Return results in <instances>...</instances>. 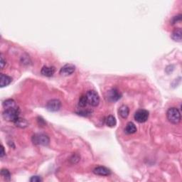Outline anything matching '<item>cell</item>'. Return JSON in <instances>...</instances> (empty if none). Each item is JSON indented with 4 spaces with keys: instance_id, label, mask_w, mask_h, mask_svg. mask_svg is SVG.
<instances>
[{
    "instance_id": "1",
    "label": "cell",
    "mask_w": 182,
    "mask_h": 182,
    "mask_svg": "<svg viewBox=\"0 0 182 182\" xmlns=\"http://www.w3.org/2000/svg\"><path fill=\"white\" fill-rule=\"evenodd\" d=\"M2 116L4 120L7 121H11L15 122L18 120L19 117V110L18 107L15 108H9L5 109V110L3 112Z\"/></svg>"
},
{
    "instance_id": "2",
    "label": "cell",
    "mask_w": 182,
    "mask_h": 182,
    "mask_svg": "<svg viewBox=\"0 0 182 182\" xmlns=\"http://www.w3.org/2000/svg\"><path fill=\"white\" fill-rule=\"evenodd\" d=\"M166 116H167L168 120L171 122V123L178 124L181 121V113H180L179 110L176 108H171L168 110L167 113H166Z\"/></svg>"
},
{
    "instance_id": "3",
    "label": "cell",
    "mask_w": 182,
    "mask_h": 182,
    "mask_svg": "<svg viewBox=\"0 0 182 182\" xmlns=\"http://www.w3.org/2000/svg\"><path fill=\"white\" fill-rule=\"evenodd\" d=\"M32 142L34 144L42 146L49 145L50 139L49 136L44 134H36L32 137Z\"/></svg>"
},
{
    "instance_id": "4",
    "label": "cell",
    "mask_w": 182,
    "mask_h": 182,
    "mask_svg": "<svg viewBox=\"0 0 182 182\" xmlns=\"http://www.w3.org/2000/svg\"><path fill=\"white\" fill-rule=\"evenodd\" d=\"M88 102L90 105L93 107H96L100 103V97L99 95L94 91H88L86 94Z\"/></svg>"
},
{
    "instance_id": "5",
    "label": "cell",
    "mask_w": 182,
    "mask_h": 182,
    "mask_svg": "<svg viewBox=\"0 0 182 182\" xmlns=\"http://www.w3.org/2000/svg\"><path fill=\"white\" fill-rule=\"evenodd\" d=\"M149 118V113L145 110H139L134 114V120L139 123H144Z\"/></svg>"
},
{
    "instance_id": "6",
    "label": "cell",
    "mask_w": 182,
    "mask_h": 182,
    "mask_svg": "<svg viewBox=\"0 0 182 182\" xmlns=\"http://www.w3.org/2000/svg\"><path fill=\"white\" fill-rule=\"evenodd\" d=\"M61 108V103L60 100L54 99L49 100L47 103L46 108L50 112H57Z\"/></svg>"
},
{
    "instance_id": "7",
    "label": "cell",
    "mask_w": 182,
    "mask_h": 182,
    "mask_svg": "<svg viewBox=\"0 0 182 182\" xmlns=\"http://www.w3.org/2000/svg\"><path fill=\"white\" fill-rule=\"evenodd\" d=\"M121 98V94L116 89H112L108 92L107 99L110 102L117 101Z\"/></svg>"
},
{
    "instance_id": "8",
    "label": "cell",
    "mask_w": 182,
    "mask_h": 182,
    "mask_svg": "<svg viewBox=\"0 0 182 182\" xmlns=\"http://www.w3.org/2000/svg\"><path fill=\"white\" fill-rule=\"evenodd\" d=\"M76 67L73 64H66L64 66L61 68L60 71V74L62 76H70L72 74H74Z\"/></svg>"
},
{
    "instance_id": "9",
    "label": "cell",
    "mask_w": 182,
    "mask_h": 182,
    "mask_svg": "<svg viewBox=\"0 0 182 182\" xmlns=\"http://www.w3.org/2000/svg\"><path fill=\"white\" fill-rule=\"evenodd\" d=\"M93 173L99 176H109L111 173V171L105 166H98L93 170Z\"/></svg>"
},
{
    "instance_id": "10",
    "label": "cell",
    "mask_w": 182,
    "mask_h": 182,
    "mask_svg": "<svg viewBox=\"0 0 182 182\" xmlns=\"http://www.w3.org/2000/svg\"><path fill=\"white\" fill-rule=\"evenodd\" d=\"M41 74L46 77H51L55 73V68L54 66H44L41 71Z\"/></svg>"
},
{
    "instance_id": "11",
    "label": "cell",
    "mask_w": 182,
    "mask_h": 182,
    "mask_svg": "<svg viewBox=\"0 0 182 182\" xmlns=\"http://www.w3.org/2000/svg\"><path fill=\"white\" fill-rule=\"evenodd\" d=\"M11 77L4 75L3 74H1V88H4L5 86H7L8 85H9L11 83Z\"/></svg>"
},
{
    "instance_id": "12",
    "label": "cell",
    "mask_w": 182,
    "mask_h": 182,
    "mask_svg": "<svg viewBox=\"0 0 182 182\" xmlns=\"http://www.w3.org/2000/svg\"><path fill=\"white\" fill-rule=\"evenodd\" d=\"M119 115L121 116L122 118H127L128 117L129 113H130V109L126 105H122L119 109Z\"/></svg>"
},
{
    "instance_id": "13",
    "label": "cell",
    "mask_w": 182,
    "mask_h": 182,
    "mask_svg": "<svg viewBox=\"0 0 182 182\" xmlns=\"http://www.w3.org/2000/svg\"><path fill=\"white\" fill-rule=\"evenodd\" d=\"M125 132L127 134H134L137 132V127L133 122H128L125 127Z\"/></svg>"
},
{
    "instance_id": "14",
    "label": "cell",
    "mask_w": 182,
    "mask_h": 182,
    "mask_svg": "<svg viewBox=\"0 0 182 182\" xmlns=\"http://www.w3.org/2000/svg\"><path fill=\"white\" fill-rule=\"evenodd\" d=\"M105 124H106L107 126L110 127H115L117 124L115 117L113 116V115H109V116L105 118Z\"/></svg>"
},
{
    "instance_id": "15",
    "label": "cell",
    "mask_w": 182,
    "mask_h": 182,
    "mask_svg": "<svg viewBox=\"0 0 182 182\" xmlns=\"http://www.w3.org/2000/svg\"><path fill=\"white\" fill-rule=\"evenodd\" d=\"M3 106L5 109H9V108H17V105H16L15 101L12 99H8L3 103Z\"/></svg>"
},
{
    "instance_id": "16",
    "label": "cell",
    "mask_w": 182,
    "mask_h": 182,
    "mask_svg": "<svg viewBox=\"0 0 182 182\" xmlns=\"http://www.w3.org/2000/svg\"><path fill=\"white\" fill-rule=\"evenodd\" d=\"M181 29L180 28L176 29L173 31L171 37L176 41H181Z\"/></svg>"
},
{
    "instance_id": "17",
    "label": "cell",
    "mask_w": 182,
    "mask_h": 182,
    "mask_svg": "<svg viewBox=\"0 0 182 182\" xmlns=\"http://www.w3.org/2000/svg\"><path fill=\"white\" fill-rule=\"evenodd\" d=\"M14 123H15V125L17 126V127H21V128H24V127H26L29 125L28 122H27L26 120L20 118V117H19L18 120H16Z\"/></svg>"
},
{
    "instance_id": "18",
    "label": "cell",
    "mask_w": 182,
    "mask_h": 182,
    "mask_svg": "<svg viewBox=\"0 0 182 182\" xmlns=\"http://www.w3.org/2000/svg\"><path fill=\"white\" fill-rule=\"evenodd\" d=\"M88 102L86 96H82L80 98L78 105H79V106L81 107V108H84V107H86L87 104H88Z\"/></svg>"
},
{
    "instance_id": "19",
    "label": "cell",
    "mask_w": 182,
    "mask_h": 182,
    "mask_svg": "<svg viewBox=\"0 0 182 182\" xmlns=\"http://www.w3.org/2000/svg\"><path fill=\"white\" fill-rule=\"evenodd\" d=\"M1 175L3 176V178H4L5 180H7V181H9L10 178H11V173H10L9 170L7 169L1 170Z\"/></svg>"
},
{
    "instance_id": "20",
    "label": "cell",
    "mask_w": 182,
    "mask_h": 182,
    "mask_svg": "<svg viewBox=\"0 0 182 182\" xmlns=\"http://www.w3.org/2000/svg\"><path fill=\"white\" fill-rule=\"evenodd\" d=\"M31 182H40L42 181V178L39 176H34L30 178Z\"/></svg>"
},
{
    "instance_id": "21",
    "label": "cell",
    "mask_w": 182,
    "mask_h": 182,
    "mask_svg": "<svg viewBox=\"0 0 182 182\" xmlns=\"http://www.w3.org/2000/svg\"><path fill=\"white\" fill-rule=\"evenodd\" d=\"M78 115H83V116H88V115H91V113L90 111H88V110H82V111H80L78 112Z\"/></svg>"
},
{
    "instance_id": "22",
    "label": "cell",
    "mask_w": 182,
    "mask_h": 182,
    "mask_svg": "<svg viewBox=\"0 0 182 182\" xmlns=\"http://www.w3.org/2000/svg\"><path fill=\"white\" fill-rule=\"evenodd\" d=\"M181 15H178V16H173L172 19V24L177 23L178 21H181Z\"/></svg>"
},
{
    "instance_id": "23",
    "label": "cell",
    "mask_w": 182,
    "mask_h": 182,
    "mask_svg": "<svg viewBox=\"0 0 182 182\" xmlns=\"http://www.w3.org/2000/svg\"><path fill=\"white\" fill-rule=\"evenodd\" d=\"M5 64H6V62L4 61V58H3V56H1V69H3V68H4Z\"/></svg>"
},
{
    "instance_id": "24",
    "label": "cell",
    "mask_w": 182,
    "mask_h": 182,
    "mask_svg": "<svg viewBox=\"0 0 182 182\" xmlns=\"http://www.w3.org/2000/svg\"><path fill=\"white\" fill-rule=\"evenodd\" d=\"M5 154V152H4V148L3 146H1V157H3L4 156V155Z\"/></svg>"
}]
</instances>
